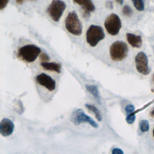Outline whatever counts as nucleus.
Wrapping results in <instances>:
<instances>
[{
	"instance_id": "nucleus-3",
	"label": "nucleus",
	"mask_w": 154,
	"mask_h": 154,
	"mask_svg": "<svg viewBox=\"0 0 154 154\" xmlns=\"http://www.w3.org/2000/svg\"><path fill=\"white\" fill-rule=\"evenodd\" d=\"M128 47L126 43L122 41L114 42L109 48L111 59L115 61L123 60L128 55Z\"/></svg>"
},
{
	"instance_id": "nucleus-26",
	"label": "nucleus",
	"mask_w": 154,
	"mask_h": 154,
	"mask_svg": "<svg viewBox=\"0 0 154 154\" xmlns=\"http://www.w3.org/2000/svg\"><path fill=\"white\" fill-rule=\"evenodd\" d=\"M115 1H116V2L117 3H118V4H120V5H122L123 3V1H124V0H115Z\"/></svg>"
},
{
	"instance_id": "nucleus-8",
	"label": "nucleus",
	"mask_w": 154,
	"mask_h": 154,
	"mask_svg": "<svg viewBox=\"0 0 154 154\" xmlns=\"http://www.w3.org/2000/svg\"><path fill=\"white\" fill-rule=\"evenodd\" d=\"M135 66L137 71L144 75L150 73V69L149 67V60L147 55L143 52H140L137 54L135 58Z\"/></svg>"
},
{
	"instance_id": "nucleus-22",
	"label": "nucleus",
	"mask_w": 154,
	"mask_h": 154,
	"mask_svg": "<svg viewBox=\"0 0 154 154\" xmlns=\"http://www.w3.org/2000/svg\"><path fill=\"white\" fill-rule=\"evenodd\" d=\"M9 0H1L0 2V9L2 10H3L8 3Z\"/></svg>"
},
{
	"instance_id": "nucleus-28",
	"label": "nucleus",
	"mask_w": 154,
	"mask_h": 154,
	"mask_svg": "<svg viewBox=\"0 0 154 154\" xmlns=\"http://www.w3.org/2000/svg\"><path fill=\"white\" fill-rule=\"evenodd\" d=\"M150 116L152 117H153V118H154V109L150 112Z\"/></svg>"
},
{
	"instance_id": "nucleus-16",
	"label": "nucleus",
	"mask_w": 154,
	"mask_h": 154,
	"mask_svg": "<svg viewBox=\"0 0 154 154\" xmlns=\"http://www.w3.org/2000/svg\"><path fill=\"white\" fill-rule=\"evenodd\" d=\"M135 8L140 11L144 10V0H132Z\"/></svg>"
},
{
	"instance_id": "nucleus-19",
	"label": "nucleus",
	"mask_w": 154,
	"mask_h": 154,
	"mask_svg": "<svg viewBox=\"0 0 154 154\" xmlns=\"http://www.w3.org/2000/svg\"><path fill=\"white\" fill-rule=\"evenodd\" d=\"M122 12H123V14L126 16H131L132 14V10L131 8L128 5H126L123 7Z\"/></svg>"
},
{
	"instance_id": "nucleus-1",
	"label": "nucleus",
	"mask_w": 154,
	"mask_h": 154,
	"mask_svg": "<svg viewBox=\"0 0 154 154\" xmlns=\"http://www.w3.org/2000/svg\"><path fill=\"white\" fill-rule=\"evenodd\" d=\"M41 53L39 47L34 45H27L20 48L17 51V56L28 63L34 61Z\"/></svg>"
},
{
	"instance_id": "nucleus-21",
	"label": "nucleus",
	"mask_w": 154,
	"mask_h": 154,
	"mask_svg": "<svg viewBox=\"0 0 154 154\" xmlns=\"http://www.w3.org/2000/svg\"><path fill=\"white\" fill-rule=\"evenodd\" d=\"M40 58L42 62H48L50 60L49 56L45 53H42L40 56Z\"/></svg>"
},
{
	"instance_id": "nucleus-2",
	"label": "nucleus",
	"mask_w": 154,
	"mask_h": 154,
	"mask_svg": "<svg viewBox=\"0 0 154 154\" xmlns=\"http://www.w3.org/2000/svg\"><path fill=\"white\" fill-rule=\"evenodd\" d=\"M65 27L72 34L79 36L82 34V26L75 11L69 13L65 20Z\"/></svg>"
},
{
	"instance_id": "nucleus-4",
	"label": "nucleus",
	"mask_w": 154,
	"mask_h": 154,
	"mask_svg": "<svg viewBox=\"0 0 154 154\" xmlns=\"http://www.w3.org/2000/svg\"><path fill=\"white\" fill-rule=\"evenodd\" d=\"M104 38L105 33L103 29L101 26L98 25H91L86 33L87 42L91 47L96 46Z\"/></svg>"
},
{
	"instance_id": "nucleus-27",
	"label": "nucleus",
	"mask_w": 154,
	"mask_h": 154,
	"mask_svg": "<svg viewBox=\"0 0 154 154\" xmlns=\"http://www.w3.org/2000/svg\"><path fill=\"white\" fill-rule=\"evenodd\" d=\"M24 1H25V0H16V2H17L18 4H22Z\"/></svg>"
},
{
	"instance_id": "nucleus-14",
	"label": "nucleus",
	"mask_w": 154,
	"mask_h": 154,
	"mask_svg": "<svg viewBox=\"0 0 154 154\" xmlns=\"http://www.w3.org/2000/svg\"><path fill=\"white\" fill-rule=\"evenodd\" d=\"M85 88L88 90V91L90 94H91L96 99V100H98V102L100 101L99 90L96 85H85Z\"/></svg>"
},
{
	"instance_id": "nucleus-23",
	"label": "nucleus",
	"mask_w": 154,
	"mask_h": 154,
	"mask_svg": "<svg viewBox=\"0 0 154 154\" xmlns=\"http://www.w3.org/2000/svg\"><path fill=\"white\" fill-rule=\"evenodd\" d=\"M90 11H89L88 10H87L85 8H83V16L85 19H88L90 17Z\"/></svg>"
},
{
	"instance_id": "nucleus-24",
	"label": "nucleus",
	"mask_w": 154,
	"mask_h": 154,
	"mask_svg": "<svg viewBox=\"0 0 154 154\" xmlns=\"http://www.w3.org/2000/svg\"><path fill=\"white\" fill-rule=\"evenodd\" d=\"M112 154H123V152L119 148H114L112 150Z\"/></svg>"
},
{
	"instance_id": "nucleus-15",
	"label": "nucleus",
	"mask_w": 154,
	"mask_h": 154,
	"mask_svg": "<svg viewBox=\"0 0 154 154\" xmlns=\"http://www.w3.org/2000/svg\"><path fill=\"white\" fill-rule=\"evenodd\" d=\"M85 106L86 108H87L88 109H89L90 111H91L95 114L96 118L98 121L100 122L102 120V116H101L100 112L96 106L92 105H89V104H85Z\"/></svg>"
},
{
	"instance_id": "nucleus-12",
	"label": "nucleus",
	"mask_w": 154,
	"mask_h": 154,
	"mask_svg": "<svg viewBox=\"0 0 154 154\" xmlns=\"http://www.w3.org/2000/svg\"><path fill=\"white\" fill-rule=\"evenodd\" d=\"M42 67L46 70L50 71H55L57 73L61 72V64L56 63H49V62H42Z\"/></svg>"
},
{
	"instance_id": "nucleus-11",
	"label": "nucleus",
	"mask_w": 154,
	"mask_h": 154,
	"mask_svg": "<svg viewBox=\"0 0 154 154\" xmlns=\"http://www.w3.org/2000/svg\"><path fill=\"white\" fill-rule=\"evenodd\" d=\"M126 38L128 43L134 48H139L142 46V38L141 35H137L132 33H127Z\"/></svg>"
},
{
	"instance_id": "nucleus-9",
	"label": "nucleus",
	"mask_w": 154,
	"mask_h": 154,
	"mask_svg": "<svg viewBox=\"0 0 154 154\" xmlns=\"http://www.w3.org/2000/svg\"><path fill=\"white\" fill-rule=\"evenodd\" d=\"M36 82L45 87L49 91H54L56 87L55 81L49 75L45 73H41L36 76Z\"/></svg>"
},
{
	"instance_id": "nucleus-7",
	"label": "nucleus",
	"mask_w": 154,
	"mask_h": 154,
	"mask_svg": "<svg viewBox=\"0 0 154 154\" xmlns=\"http://www.w3.org/2000/svg\"><path fill=\"white\" fill-rule=\"evenodd\" d=\"M71 121L75 125H79L81 123L86 122L94 128L98 127V125L94 122V120H93V119L90 117L86 115L81 109H76L73 112L71 117Z\"/></svg>"
},
{
	"instance_id": "nucleus-18",
	"label": "nucleus",
	"mask_w": 154,
	"mask_h": 154,
	"mask_svg": "<svg viewBox=\"0 0 154 154\" xmlns=\"http://www.w3.org/2000/svg\"><path fill=\"white\" fill-rule=\"evenodd\" d=\"M135 114H136L135 111H134V112L128 114V116L126 117V122L128 124H132L135 122Z\"/></svg>"
},
{
	"instance_id": "nucleus-13",
	"label": "nucleus",
	"mask_w": 154,
	"mask_h": 154,
	"mask_svg": "<svg viewBox=\"0 0 154 154\" xmlns=\"http://www.w3.org/2000/svg\"><path fill=\"white\" fill-rule=\"evenodd\" d=\"M74 2L83 7L89 11H93L95 10V7L91 0H73Z\"/></svg>"
},
{
	"instance_id": "nucleus-29",
	"label": "nucleus",
	"mask_w": 154,
	"mask_h": 154,
	"mask_svg": "<svg viewBox=\"0 0 154 154\" xmlns=\"http://www.w3.org/2000/svg\"><path fill=\"white\" fill-rule=\"evenodd\" d=\"M153 137H154V128H153Z\"/></svg>"
},
{
	"instance_id": "nucleus-25",
	"label": "nucleus",
	"mask_w": 154,
	"mask_h": 154,
	"mask_svg": "<svg viewBox=\"0 0 154 154\" xmlns=\"http://www.w3.org/2000/svg\"><path fill=\"white\" fill-rule=\"evenodd\" d=\"M106 7L108 9H112L113 8V4H112V2L111 1H108L106 4Z\"/></svg>"
},
{
	"instance_id": "nucleus-30",
	"label": "nucleus",
	"mask_w": 154,
	"mask_h": 154,
	"mask_svg": "<svg viewBox=\"0 0 154 154\" xmlns=\"http://www.w3.org/2000/svg\"><path fill=\"white\" fill-rule=\"evenodd\" d=\"M153 82H154V75H153Z\"/></svg>"
},
{
	"instance_id": "nucleus-10",
	"label": "nucleus",
	"mask_w": 154,
	"mask_h": 154,
	"mask_svg": "<svg viewBox=\"0 0 154 154\" xmlns=\"http://www.w3.org/2000/svg\"><path fill=\"white\" fill-rule=\"evenodd\" d=\"M14 125L13 122L9 119L4 118L1 123V134L4 137H7L11 135L14 130Z\"/></svg>"
},
{
	"instance_id": "nucleus-6",
	"label": "nucleus",
	"mask_w": 154,
	"mask_h": 154,
	"mask_svg": "<svg viewBox=\"0 0 154 154\" xmlns=\"http://www.w3.org/2000/svg\"><path fill=\"white\" fill-rule=\"evenodd\" d=\"M66 7V5L63 1L53 0L48 8V13L53 20L58 22L63 15Z\"/></svg>"
},
{
	"instance_id": "nucleus-20",
	"label": "nucleus",
	"mask_w": 154,
	"mask_h": 154,
	"mask_svg": "<svg viewBox=\"0 0 154 154\" xmlns=\"http://www.w3.org/2000/svg\"><path fill=\"white\" fill-rule=\"evenodd\" d=\"M134 110H135V106L132 104L128 105L125 107V111H126V112L127 113V114H129L134 112Z\"/></svg>"
},
{
	"instance_id": "nucleus-17",
	"label": "nucleus",
	"mask_w": 154,
	"mask_h": 154,
	"mask_svg": "<svg viewBox=\"0 0 154 154\" xmlns=\"http://www.w3.org/2000/svg\"><path fill=\"white\" fill-rule=\"evenodd\" d=\"M139 126L142 132H147L149 129V123L147 120H141L139 123Z\"/></svg>"
},
{
	"instance_id": "nucleus-5",
	"label": "nucleus",
	"mask_w": 154,
	"mask_h": 154,
	"mask_svg": "<svg viewBox=\"0 0 154 154\" xmlns=\"http://www.w3.org/2000/svg\"><path fill=\"white\" fill-rule=\"evenodd\" d=\"M104 25L109 34L116 35L119 32L122 28V22L117 14L112 13L105 19Z\"/></svg>"
}]
</instances>
